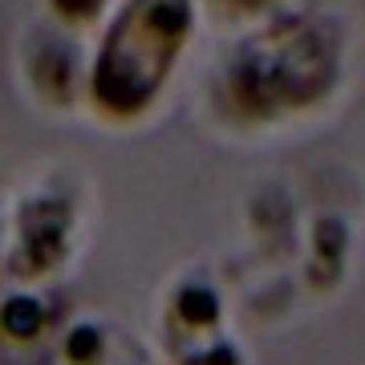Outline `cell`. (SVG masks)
I'll list each match as a JSON object with an SVG mask.
<instances>
[{"mask_svg":"<svg viewBox=\"0 0 365 365\" xmlns=\"http://www.w3.org/2000/svg\"><path fill=\"white\" fill-rule=\"evenodd\" d=\"M341 78V29L329 16L276 13L223 61V106L244 122L313 110Z\"/></svg>","mask_w":365,"mask_h":365,"instance_id":"cell-1","label":"cell"},{"mask_svg":"<svg viewBox=\"0 0 365 365\" xmlns=\"http://www.w3.org/2000/svg\"><path fill=\"white\" fill-rule=\"evenodd\" d=\"M195 33V0H122L93 57L90 93L106 118H143Z\"/></svg>","mask_w":365,"mask_h":365,"instance_id":"cell-2","label":"cell"},{"mask_svg":"<svg viewBox=\"0 0 365 365\" xmlns=\"http://www.w3.org/2000/svg\"><path fill=\"white\" fill-rule=\"evenodd\" d=\"M66 232H69V207L37 199L21 215V248H16V272H49L66 256Z\"/></svg>","mask_w":365,"mask_h":365,"instance_id":"cell-3","label":"cell"},{"mask_svg":"<svg viewBox=\"0 0 365 365\" xmlns=\"http://www.w3.org/2000/svg\"><path fill=\"white\" fill-rule=\"evenodd\" d=\"M170 309H175V317H179V325L203 333V329L220 325L223 300H220V292H215L207 280H187V284H179V292H175V300H170Z\"/></svg>","mask_w":365,"mask_h":365,"instance_id":"cell-4","label":"cell"},{"mask_svg":"<svg viewBox=\"0 0 365 365\" xmlns=\"http://www.w3.org/2000/svg\"><path fill=\"white\" fill-rule=\"evenodd\" d=\"M41 325H45V309H41L33 297H9L4 309H0V333L13 341H29L37 337Z\"/></svg>","mask_w":365,"mask_h":365,"instance_id":"cell-5","label":"cell"},{"mask_svg":"<svg viewBox=\"0 0 365 365\" xmlns=\"http://www.w3.org/2000/svg\"><path fill=\"white\" fill-rule=\"evenodd\" d=\"M66 357L69 365H93L102 357V333L98 325H78L73 333L66 337Z\"/></svg>","mask_w":365,"mask_h":365,"instance_id":"cell-6","label":"cell"},{"mask_svg":"<svg viewBox=\"0 0 365 365\" xmlns=\"http://www.w3.org/2000/svg\"><path fill=\"white\" fill-rule=\"evenodd\" d=\"M223 16H235V21H244V16H260L268 13L276 0H211Z\"/></svg>","mask_w":365,"mask_h":365,"instance_id":"cell-7","label":"cell"},{"mask_svg":"<svg viewBox=\"0 0 365 365\" xmlns=\"http://www.w3.org/2000/svg\"><path fill=\"white\" fill-rule=\"evenodd\" d=\"M53 9L66 21H90V16L102 13V0H53Z\"/></svg>","mask_w":365,"mask_h":365,"instance_id":"cell-8","label":"cell"},{"mask_svg":"<svg viewBox=\"0 0 365 365\" xmlns=\"http://www.w3.org/2000/svg\"><path fill=\"white\" fill-rule=\"evenodd\" d=\"M195 365H240V353H235L232 341H215L195 357Z\"/></svg>","mask_w":365,"mask_h":365,"instance_id":"cell-9","label":"cell"}]
</instances>
